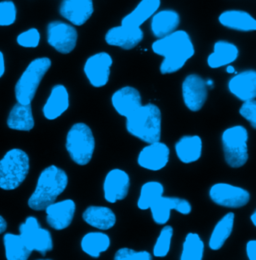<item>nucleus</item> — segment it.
I'll use <instances>...</instances> for the list:
<instances>
[{"instance_id": "obj_17", "label": "nucleus", "mask_w": 256, "mask_h": 260, "mask_svg": "<svg viewBox=\"0 0 256 260\" xmlns=\"http://www.w3.org/2000/svg\"><path fill=\"white\" fill-rule=\"evenodd\" d=\"M75 210L76 205L72 199L53 202L45 208L46 221L50 228L55 230H63L71 224Z\"/></svg>"}, {"instance_id": "obj_40", "label": "nucleus", "mask_w": 256, "mask_h": 260, "mask_svg": "<svg viewBox=\"0 0 256 260\" xmlns=\"http://www.w3.org/2000/svg\"><path fill=\"white\" fill-rule=\"evenodd\" d=\"M5 72V60H4V55L0 51V78L4 75Z\"/></svg>"}, {"instance_id": "obj_6", "label": "nucleus", "mask_w": 256, "mask_h": 260, "mask_svg": "<svg viewBox=\"0 0 256 260\" xmlns=\"http://www.w3.org/2000/svg\"><path fill=\"white\" fill-rule=\"evenodd\" d=\"M50 67L51 60L48 57L32 60L15 85V98L18 103L31 104L42 78Z\"/></svg>"}, {"instance_id": "obj_29", "label": "nucleus", "mask_w": 256, "mask_h": 260, "mask_svg": "<svg viewBox=\"0 0 256 260\" xmlns=\"http://www.w3.org/2000/svg\"><path fill=\"white\" fill-rule=\"evenodd\" d=\"M5 256L7 260H26L29 258L32 250L27 246L20 234L6 233L3 237Z\"/></svg>"}, {"instance_id": "obj_13", "label": "nucleus", "mask_w": 256, "mask_h": 260, "mask_svg": "<svg viewBox=\"0 0 256 260\" xmlns=\"http://www.w3.org/2000/svg\"><path fill=\"white\" fill-rule=\"evenodd\" d=\"M182 98L185 106L193 112L200 110L207 99V84L198 74L187 75L182 82Z\"/></svg>"}, {"instance_id": "obj_15", "label": "nucleus", "mask_w": 256, "mask_h": 260, "mask_svg": "<svg viewBox=\"0 0 256 260\" xmlns=\"http://www.w3.org/2000/svg\"><path fill=\"white\" fill-rule=\"evenodd\" d=\"M93 12V0H62L59 6L60 15L75 26L85 24Z\"/></svg>"}, {"instance_id": "obj_9", "label": "nucleus", "mask_w": 256, "mask_h": 260, "mask_svg": "<svg viewBox=\"0 0 256 260\" xmlns=\"http://www.w3.org/2000/svg\"><path fill=\"white\" fill-rule=\"evenodd\" d=\"M77 38V30L70 23L56 20L47 26V42L59 53L72 52L76 46Z\"/></svg>"}, {"instance_id": "obj_11", "label": "nucleus", "mask_w": 256, "mask_h": 260, "mask_svg": "<svg viewBox=\"0 0 256 260\" xmlns=\"http://www.w3.org/2000/svg\"><path fill=\"white\" fill-rule=\"evenodd\" d=\"M112 64L113 59L107 52H98L89 56L84 64V73L89 83L96 88L105 86L110 77Z\"/></svg>"}, {"instance_id": "obj_24", "label": "nucleus", "mask_w": 256, "mask_h": 260, "mask_svg": "<svg viewBox=\"0 0 256 260\" xmlns=\"http://www.w3.org/2000/svg\"><path fill=\"white\" fill-rule=\"evenodd\" d=\"M161 0H140L135 8L121 20V25L129 27H141L152 15L159 10Z\"/></svg>"}, {"instance_id": "obj_1", "label": "nucleus", "mask_w": 256, "mask_h": 260, "mask_svg": "<svg viewBox=\"0 0 256 260\" xmlns=\"http://www.w3.org/2000/svg\"><path fill=\"white\" fill-rule=\"evenodd\" d=\"M151 48L155 54L163 57L159 67L162 74L179 71L195 54L191 37L184 30H175L158 38Z\"/></svg>"}, {"instance_id": "obj_27", "label": "nucleus", "mask_w": 256, "mask_h": 260, "mask_svg": "<svg viewBox=\"0 0 256 260\" xmlns=\"http://www.w3.org/2000/svg\"><path fill=\"white\" fill-rule=\"evenodd\" d=\"M82 217L88 225L100 230H108L116 223L114 212L105 206H89L83 212Z\"/></svg>"}, {"instance_id": "obj_12", "label": "nucleus", "mask_w": 256, "mask_h": 260, "mask_svg": "<svg viewBox=\"0 0 256 260\" xmlns=\"http://www.w3.org/2000/svg\"><path fill=\"white\" fill-rule=\"evenodd\" d=\"M151 216L153 221L158 225L166 224L170 219V212L172 209L177 210L183 215H188L192 210L191 204L186 199L178 197H159L150 206Z\"/></svg>"}, {"instance_id": "obj_3", "label": "nucleus", "mask_w": 256, "mask_h": 260, "mask_svg": "<svg viewBox=\"0 0 256 260\" xmlns=\"http://www.w3.org/2000/svg\"><path fill=\"white\" fill-rule=\"evenodd\" d=\"M128 132L146 143L160 141L161 138V111L155 104L141 105L126 117Z\"/></svg>"}, {"instance_id": "obj_4", "label": "nucleus", "mask_w": 256, "mask_h": 260, "mask_svg": "<svg viewBox=\"0 0 256 260\" xmlns=\"http://www.w3.org/2000/svg\"><path fill=\"white\" fill-rule=\"evenodd\" d=\"M29 157L21 149L8 150L0 159V188L14 190L19 187L29 173Z\"/></svg>"}, {"instance_id": "obj_22", "label": "nucleus", "mask_w": 256, "mask_h": 260, "mask_svg": "<svg viewBox=\"0 0 256 260\" xmlns=\"http://www.w3.org/2000/svg\"><path fill=\"white\" fill-rule=\"evenodd\" d=\"M180 24V15L176 10H157L151 17L150 29L156 38L164 37L177 30Z\"/></svg>"}, {"instance_id": "obj_28", "label": "nucleus", "mask_w": 256, "mask_h": 260, "mask_svg": "<svg viewBox=\"0 0 256 260\" xmlns=\"http://www.w3.org/2000/svg\"><path fill=\"white\" fill-rule=\"evenodd\" d=\"M31 104L16 103L7 118V126L10 129L29 131L34 127Z\"/></svg>"}, {"instance_id": "obj_14", "label": "nucleus", "mask_w": 256, "mask_h": 260, "mask_svg": "<svg viewBox=\"0 0 256 260\" xmlns=\"http://www.w3.org/2000/svg\"><path fill=\"white\" fill-rule=\"evenodd\" d=\"M130 177L124 170L115 168L110 170L103 182L104 198L109 203L123 200L129 192Z\"/></svg>"}, {"instance_id": "obj_38", "label": "nucleus", "mask_w": 256, "mask_h": 260, "mask_svg": "<svg viewBox=\"0 0 256 260\" xmlns=\"http://www.w3.org/2000/svg\"><path fill=\"white\" fill-rule=\"evenodd\" d=\"M239 113L244 117L252 126L253 129L256 128V102L254 99L244 101L241 107L239 108Z\"/></svg>"}, {"instance_id": "obj_41", "label": "nucleus", "mask_w": 256, "mask_h": 260, "mask_svg": "<svg viewBox=\"0 0 256 260\" xmlns=\"http://www.w3.org/2000/svg\"><path fill=\"white\" fill-rule=\"evenodd\" d=\"M6 228H7V222H6V220L0 215V234L3 233V232L6 230Z\"/></svg>"}, {"instance_id": "obj_32", "label": "nucleus", "mask_w": 256, "mask_h": 260, "mask_svg": "<svg viewBox=\"0 0 256 260\" xmlns=\"http://www.w3.org/2000/svg\"><path fill=\"white\" fill-rule=\"evenodd\" d=\"M164 193V187L158 181H148L141 186L137 206L141 210H147Z\"/></svg>"}, {"instance_id": "obj_23", "label": "nucleus", "mask_w": 256, "mask_h": 260, "mask_svg": "<svg viewBox=\"0 0 256 260\" xmlns=\"http://www.w3.org/2000/svg\"><path fill=\"white\" fill-rule=\"evenodd\" d=\"M69 107V94L66 87L57 84L52 87L49 98L43 106V115L48 120L60 117Z\"/></svg>"}, {"instance_id": "obj_43", "label": "nucleus", "mask_w": 256, "mask_h": 260, "mask_svg": "<svg viewBox=\"0 0 256 260\" xmlns=\"http://www.w3.org/2000/svg\"><path fill=\"white\" fill-rule=\"evenodd\" d=\"M255 217H256V212H255V211H254V212H253V214H252V215H251V221H252V223H253V225H254V226H256Z\"/></svg>"}, {"instance_id": "obj_5", "label": "nucleus", "mask_w": 256, "mask_h": 260, "mask_svg": "<svg viewBox=\"0 0 256 260\" xmlns=\"http://www.w3.org/2000/svg\"><path fill=\"white\" fill-rule=\"evenodd\" d=\"M65 146L74 162L78 165L88 164L95 149V138L92 130L82 122L73 124L67 133Z\"/></svg>"}, {"instance_id": "obj_20", "label": "nucleus", "mask_w": 256, "mask_h": 260, "mask_svg": "<svg viewBox=\"0 0 256 260\" xmlns=\"http://www.w3.org/2000/svg\"><path fill=\"white\" fill-rule=\"evenodd\" d=\"M111 103L119 115L128 117L142 105V100L139 91L136 88L132 86H124L112 94Z\"/></svg>"}, {"instance_id": "obj_25", "label": "nucleus", "mask_w": 256, "mask_h": 260, "mask_svg": "<svg viewBox=\"0 0 256 260\" xmlns=\"http://www.w3.org/2000/svg\"><path fill=\"white\" fill-rule=\"evenodd\" d=\"M239 55L238 47L228 41L219 40L213 45V51L207 57V64L210 68H219L231 64Z\"/></svg>"}, {"instance_id": "obj_19", "label": "nucleus", "mask_w": 256, "mask_h": 260, "mask_svg": "<svg viewBox=\"0 0 256 260\" xmlns=\"http://www.w3.org/2000/svg\"><path fill=\"white\" fill-rule=\"evenodd\" d=\"M228 89L231 94L243 102L255 99V70H244L233 76L228 82Z\"/></svg>"}, {"instance_id": "obj_39", "label": "nucleus", "mask_w": 256, "mask_h": 260, "mask_svg": "<svg viewBox=\"0 0 256 260\" xmlns=\"http://www.w3.org/2000/svg\"><path fill=\"white\" fill-rule=\"evenodd\" d=\"M246 253L249 260L256 259V241L249 240L246 244Z\"/></svg>"}, {"instance_id": "obj_31", "label": "nucleus", "mask_w": 256, "mask_h": 260, "mask_svg": "<svg viewBox=\"0 0 256 260\" xmlns=\"http://www.w3.org/2000/svg\"><path fill=\"white\" fill-rule=\"evenodd\" d=\"M234 226V213L229 212L216 223L210 235L208 246L212 250H219L229 238Z\"/></svg>"}, {"instance_id": "obj_10", "label": "nucleus", "mask_w": 256, "mask_h": 260, "mask_svg": "<svg viewBox=\"0 0 256 260\" xmlns=\"http://www.w3.org/2000/svg\"><path fill=\"white\" fill-rule=\"evenodd\" d=\"M209 197L217 205L228 208H239L249 202L250 193L244 188L228 183H216L211 186Z\"/></svg>"}, {"instance_id": "obj_26", "label": "nucleus", "mask_w": 256, "mask_h": 260, "mask_svg": "<svg viewBox=\"0 0 256 260\" xmlns=\"http://www.w3.org/2000/svg\"><path fill=\"white\" fill-rule=\"evenodd\" d=\"M175 152L181 162H195L202 155V139L198 135L182 136L175 144Z\"/></svg>"}, {"instance_id": "obj_33", "label": "nucleus", "mask_w": 256, "mask_h": 260, "mask_svg": "<svg viewBox=\"0 0 256 260\" xmlns=\"http://www.w3.org/2000/svg\"><path fill=\"white\" fill-rule=\"evenodd\" d=\"M204 253V243L197 233H188L182 247L181 260H201Z\"/></svg>"}, {"instance_id": "obj_2", "label": "nucleus", "mask_w": 256, "mask_h": 260, "mask_svg": "<svg viewBox=\"0 0 256 260\" xmlns=\"http://www.w3.org/2000/svg\"><path fill=\"white\" fill-rule=\"evenodd\" d=\"M68 184V176L63 169L55 165L46 167L40 173L35 190L28 199V206L36 211L45 210L63 192Z\"/></svg>"}, {"instance_id": "obj_21", "label": "nucleus", "mask_w": 256, "mask_h": 260, "mask_svg": "<svg viewBox=\"0 0 256 260\" xmlns=\"http://www.w3.org/2000/svg\"><path fill=\"white\" fill-rule=\"evenodd\" d=\"M218 21L224 27L236 31L250 32L256 30L255 18L244 10H225L219 15Z\"/></svg>"}, {"instance_id": "obj_30", "label": "nucleus", "mask_w": 256, "mask_h": 260, "mask_svg": "<svg viewBox=\"0 0 256 260\" xmlns=\"http://www.w3.org/2000/svg\"><path fill=\"white\" fill-rule=\"evenodd\" d=\"M83 252L91 257L98 258L102 252L108 250L110 246V238L104 232H88L80 242Z\"/></svg>"}, {"instance_id": "obj_16", "label": "nucleus", "mask_w": 256, "mask_h": 260, "mask_svg": "<svg viewBox=\"0 0 256 260\" xmlns=\"http://www.w3.org/2000/svg\"><path fill=\"white\" fill-rule=\"evenodd\" d=\"M170 150L165 143L156 141L149 143L147 146L142 148L138 154L137 163L140 167L158 171L164 168L169 161Z\"/></svg>"}, {"instance_id": "obj_18", "label": "nucleus", "mask_w": 256, "mask_h": 260, "mask_svg": "<svg viewBox=\"0 0 256 260\" xmlns=\"http://www.w3.org/2000/svg\"><path fill=\"white\" fill-rule=\"evenodd\" d=\"M144 38L141 27H129L118 25L110 28L105 34V41L111 46H117L125 50L136 47Z\"/></svg>"}, {"instance_id": "obj_35", "label": "nucleus", "mask_w": 256, "mask_h": 260, "mask_svg": "<svg viewBox=\"0 0 256 260\" xmlns=\"http://www.w3.org/2000/svg\"><path fill=\"white\" fill-rule=\"evenodd\" d=\"M17 9L11 0L0 2V26H10L16 21Z\"/></svg>"}, {"instance_id": "obj_34", "label": "nucleus", "mask_w": 256, "mask_h": 260, "mask_svg": "<svg viewBox=\"0 0 256 260\" xmlns=\"http://www.w3.org/2000/svg\"><path fill=\"white\" fill-rule=\"evenodd\" d=\"M172 236H173L172 226L166 225L161 229L159 236L153 247V255L155 257H165L169 253Z\"/></svg>"}, {"instance_id": "obj_7", "label": "nucleus", "mask_w": 256, "mask_h": 260, "mask_svg": "<svg viewBox=\"0 0 256 260\" xmlns=\"http://www.w3.org/2000/svg\"><path fill=\"white\" fill-rule=\"evenodd\" d=\"M224 158L233 168L243 166L248 160V131L242 125L225 129L221 136Z\"/></svg>"}, {"instance_id": "obj_36", "label": "nucleus", "mask_w": 256, "mask_h": 260, "mask_svg": "<svg viewBox=\"0 0 256 260\" xmlns=\"http://www.w3.org/2000/svg\"><path fill=\"white\" fill-rule=\"evenodd\" d=\"M16 41L18 45L25 48H36L40 42V33L36 28H30L26 31L20 33Z\"/></svg>"}, {"instance_id": "obj_42", "label": "nucleus", "mask_w": 256, "mask_h": 260, "mask_svg": "<svg viewBox=\"0 0 256 260\" xmlns=\"http://www.w3.org/2000/svg\"><path fill=\"white\" fill-rule=\"evenodd\" d=\"M226 71L228 73H234L235 72V69L233 66H231L230 64L226 65Z\"/></svg>"}, {"instance_id": "obj_8", "label": "nucleus", "mask_w": 256, "mask_h": 260, "mask_svg": "<svg viewBox=\"0 0 256 260\" xmlns=\"http://www.w3.org/2000/svg\"><path fill=\"white\" fill-rule=\"evenodd\" d=\"M20 235L32 251H37L45 255L53 249V240L51 233L40 228L37 218L29 216L19 226Z\"/></svg>"}, {"instance_id": "obj_37", "label": "nucleus", "mask_w": 256, "mask_h": 260, "mask_svg": "<svg viewBox=\"0 0 256 260\" xmlns=\"http://www.w3.org/2000/svg\"><path fill=\"white\" fill-rule=\"evenodd\" d=\"M152 258L148 251H135L130 248H120L114 255L115 260H150Z\"/></svg>"}]
</instances>
